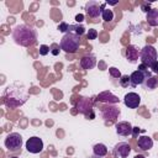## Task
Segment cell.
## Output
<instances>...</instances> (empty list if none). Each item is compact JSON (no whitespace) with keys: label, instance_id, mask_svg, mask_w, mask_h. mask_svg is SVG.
I'll list each match as a JSON object with an SVG mask.
<instances>
[{"label":"cell","instance_id":"1","mask_svg":"<svg viewBox=\"0 0 158 158\" xmlns=\"http://www.w3.org/2000/svg\"><path fill=\"white\" fill-rule=\"evenodd\" d=\"M28 99V93L23 86L17 85H9L2 95L4 104L10 109H16L22 106Z\"/></svg>","mask_w":158,"mask_h":158},{"label":"cell","instance_id":"2","mask_svg":"<svg viewBox=\"0 0 158 158\" xmlns=\"http://www.w3.org/2000/svg\"><path fill=\"white\" fill-rule=\"evenodd\" d=\"M12 40L16 44L22 47H30L36 43L37 32L33 27L27 25H17L12 31Z\"/></svg>","mask_w":158,"mask_h":158},{"label":"cell","instance_id":"3","mask_svg":"<svg viewBox=\"0 0 158 158\" xmlns=\"http://www.w3.org/2000/svg\"><path fill=\"white\" fill-rule=\"evenodd\" d=\"M59 46L65 53H75L80 46V36L73 32H67L62 37Z\"/></svg>","mask_w":158,"mask_h":158},{"label":"cell","instance_id":"4","mask_svg":"<svg viewBox=\"0 0 158 158\" xmlns=\"http://www.w3.org/2000/svg\"><path fill=\"white\" fill-rule=\"evenodd\" d=\"M75 107H77V110H78L80 114H83L86 118H89V120L95 118L94 101H93L90 98H80V99L77 101Z\"/></svg>","mask_w":158,"mask_h":158},{"label":"cell","instance_id":"5","mask_svg":"<svg viewBox=\"0 0 158 158\" xmlns=\"http://www.w3.org/2000/svg\"><path fill=\"white\" fill-rule=\"evenodd\" d=\"M158 53H157V49L151 46V44H146L141 51H139V59H141V63L147 65V67H151L154 62H157L158 59Z\"/></svg>","mask_w":158,"mask_h":158},{"label":"cell","instance_id":"6","mask_svg":"<svg viewBox=\"0 0 158 158\" xmlns=\"http://www.w3.org/2000/svg\"><path fill=\"white\" fill-rule=\"evenodd\" d=\"M5 147L7 151L10 152H19L22 147V137L20 133H16V132H12V133H9L5 138Z\"/></svg>","mask_w":158,"mask_h":158},{"label":"cell","instance_id":"7","mask_svg":"<svg viewBox=\"0 0 158 158\" xmlns=\"http://www.w3.org/2000/svg\"><path fill=\"white\" fill-rule=\"evenodd\" d=\"M120 109L118 107H116V106H114V105H111V104H109V105H105V106H102L101 107V117L104 118V121L107 123H110V122H112V121H115L118 116H120Z\"/></svg>","mask_w":158,"mask_h":158},{"label":"cell","instance_id":"8","mask_svg":"<svg viewBox=\"0 0 158 158\" xmlns=\"http://www.w3.org/2000/svg\"><path fill=\"white\" fill-rule=\"evenodd\" d=\"M104 9H105V4H100L94 0H90L85 4V12L91 19H98L99 16H101Z\"/></svg>","mask_w":158,"mask_h":158},{"label":"cell","instance_id":"9","mask_svg":"<svg viewBox=\"0 0 158 158\" xmlns=\"http://www.w3.org/2000/svg\"><path fill=\"white\" fill-rule=\"evenodd\" d=\"M26 149L30 153H33V154L41 153L42 149H43V141L37 136L30 137L27 139V142H26Z\"/></svg>","mask_w":158,"mask_h":158},{"label":"cell","instance_id":"10","mask_svg":"<svg viewBox=\"0 0 158 158\" xmlns=\"http://www.w3.org/2000/svg\"><path fill=\"white\" fill-rule=\"evenodd\" d=\"M151 77L149 72H142V70H135L131 75H130V80H131V86H137V85H143L144 81Z\"/></svg>","mask_w":158,"mask_h":158},{"label":"cell","instance_id":"11","mask_svg":"<svg viewBox=\"0 0 158 158\" xmlns=\"http://www.w3.org/2000/svg\"><path fill=\"white\" fill-rule=\"evenodd\" d=\"M112 153L116 158H127L128 154L131 153V146L127 142H118L114 147Z\"/></svg>","mask_w":158,"mask_h":158},{"label":"cell","instance_id":"12","mask_svg":"<svg viewBox=\"0 0 158 158\" xmlns=\"http://www.w3.org/2000/svg\"><path fill=\"white\" fill-rule=\"evenodd\" d=\"M123 102L128 109H137L141 104V98L137 93H127L123 98Z\"/></svg>","mask_w":158,"mask_h":158},{"label":"cell","instance_id":"13","mask_svg":"<svg viewBox=\"0 0 158 158\" xmlns=\"http://www.w3.org/2000/svg\"><path fill=\"white\" fill-rule=\"evenodd\" d=\"M96 100L100 101V102H106V104H117L120 101V99L116 95H114L111 91H109V90L100 93L96 96Z\"/></svg>","mask_w":158,"mask_h":158},{"label":"cell","instance_id":"14","mask_svg":"<svg viewBox=\"0 0 158 158\" xmlns=\"http://www.w3.org/2000/svg\"><path fill=\"white\" fill-rule=\"evenodd\" d=\"M116 133L120 135V136H130L132 135V126L130 122H126V121H121L118 123H116Z\"/></svg>","mask_w":158,"mask_h":158},{"label":"cell","instance_id":"15","mask_svg":"<svg viewBox=\"0 0 158 158\" xmlns=\"http://www.w3.org/2000/svg\"><path fill=\"white\" fill-rule=\"evenodd\" d=\"M95 65H96V58H95V56H93V54H86V56L81 57V59H80V67H81L83 69L90 70V69H93Z\"/></svg>","mask_w":158,"mask_h":158},{"label":"cell","instance_id":"16","mask_svg":"<svg viewBox=\"0 0 158 158\" xmlns=\"http://www.w3.org/2000/svg\"><path fill=\"white\" fill-rule=\"evenodd\" d=\"M138 56H139V52H138L136 46L131 44V46H128L126 48V58H127V60L130 63H136L137 59H138Z\"/></svg>","mask_w":158,"mask_h":158},{"label":"cell","instance_id":"17","mask_svg":"<svg viewBox=\"0 0 158 158\" xmlns=\"http://www.w3.org/2000/svg\"><path fill=\"white\" fill-rule=\"evenodd\" d=\"M138 147L142 151H149L153 147V139L149 136H142L138 138Z\"/></svg>","mask_w":158,"mask_h":158},{"label":"cell","instance_id":"18","mask_svg":"<svg viewBox=\"0 0 158 158\" xmlns=\"http://www.w3.org/2000/svg\"><path fill=\"white\" fill-rule=\"evenodd\" d=\"M147 22L152 27L158 26V9H151V11L147 14Z\"/></svg>","mask_w":158,"mask_h":158},{"label":"cell","instance_id":"19","mask_svg":"<svg viewBox=\"0 0 158 158\" xmlns=\"http://www.w3.org/2000/svg\"><path fill=\"white\" fill-rule=\"evenodd\" d=\"M93 153L95 157H105L107 154V148L102 143H96L93 147Z\"/></svg>","mask_w":158,"mask_h":158},{"label":"cell","instance_id":"20","mask_svg":"<svg viewBox=\"0 0 158 158\" xmlns=\"http://www.w3.org/2000/svg\"><path fill=\"white\" fill-rule=\"evenodd\" d=\"M144 88L147 89V90H153V89H156L157 86H158V79L156 78V77H149L146 81H144Z\"/></svg>","mask_w":158,"mask_h":158},{"label":"cell","instance_id":"21","mask_svg":"<svg viewBox=\"0 0 158 158\" xmlns=\"http://www.w3.org/2000/svg\"><path fill=\"white\" fill-rule=\"evenodd\" d=\"M68 32H73V33H75V35H78V36H81V35H84L85 28H84L81 25H69Z\"/></svg>","mask_w":158,"mask_h":158},{"label":"cell","instance_id":"22","mask_svg":"<svg viewBox=\"0 0 158 158\" xmlns=\"http://www.w3.org/2000/svg\"><path fill=\"white\" fill-rule=\"evenodd\" d=\"M101 17H102V20L106 21V22L112 21V20H114V12H112V10H110V9H104L102 12H101Z\"/></svg>","mask_w":158,"mask_h":158},{"label":"cell","instance_id":"23","mask_svg":"<svg viewBox=\"0 0 158 158\" xmlns=\"http://www.w3.org/2000/svg\"><path fill=\"white\" fill-rule=\"evenodd\" d=\"M109 73H110V75L112 77V78H116V79H120L122 75H121V73H120V70L117 69V68H115V67H110L109 68Z\"/></svg>","mask_w":158,"mask_h":158},{"label":"cell","instance_id":"24","mask_svg":"<svg viewBox=\"0 0 158 158\" xmlns=\"http://www.w3.org/2000/svg\"><path fill=\"white\" fill-rule=\"evenodd\" d=\"M120 85L123 88H127L128 85H131V80H130V75H122L120 78Z\"/></svg>","mask_w":158,"mask_h":158},{"label":"cell","instance_id":"25","mask_svg":"<svg viewBox=\"0 0 158 158\" xmlns=\"http://www.w3.org/2000/svg\"><path fill=\"white\" fill-rule=\"evenodd\" d=\"M86 37H88V40H96L98 31L95 28H89L88 30V33H86Z\"/></svg>","mask_w":158,"mask_h":158},{"label":"cell","instance_id":"26","mask_svg":"<svg viewBox=\"0 0 158 158\" xmlns=\"http://www.w3.org/2000/svg\"><path fill=\"white\" fill-rule=\"evenodd\" d=\"M58 30H59L60 32H63V33H67L68 30H69V25H68L67 22H60V23L58 25Z\"/></svg>","mask_w":158,"mask_h":158},{"label":"cell","instance_id":"27","mask_svg":"<svg viewBox=\"0 0 158 158\" xmlns=\"http://www.w3.org/2000/svg\"><path fill=\"white\" fill-rule=\"evenodd\" d=\"M49 47L48 46H46V44H42L41 47H40V54L41 56H47L48 53H49Z\"/></svg>","mask_w":158,"mask_h":158},{"label":"cell","instance_id":"28","mask_svg":"<svg viewBox=\"0 0 158 158\" xmlns=\"http://www.w3.org/2000/svg\"><path fill=\"white\" fill-rule=\"evenodd\" d=\"M141 10H142L143 12L148 14V12L151 11V4H149V2H143V4L141 5Z\"/></svg>","mask_w":158,"mask_h":158},{"label":"cell","instance_id":"29","mask_svg":"<svg viewBox=\"0 0 158 158\" xmlns=\"http://www.w3.org/2000/svg\"><path fill=\"white\" fill-rule=\"evenodd\" d=\"M139 132H144V130H141L139 127H133V128H132V136H133V137H137Z\"/></svg>","mask_w":158,"mask_h":158},{"label":"cell","instance_id":"30","mask_svg":"<svg viewBox=\"0 0 158 158\" xmlns=\"http://www.w3.org/2000/svg\"><path fill=\"white\" fill-rule=\"evenodd\" d=\"M149 68H151V70H152L154 74H158V60H157V62H154Z\"/></svg>","mask_w":158,"mask_h":158},{"label":"cell","instance_id":"31","mask_svg":"<svg viewBox=\"0 0 158 158\" xmlns=\"http://www.w3.org/2000/svg\"><path fill=\"white\" fill-rule=\"evenodd\" d=\"M83 20H84V15H83V14H78V15L75 16V21H77L78 23H79V22H81Z\"/></svg>","mask_w":158,"mask_h":158},{"label":"cell","instance_id":"32","mask_svg":"<svg viewBox=\"0 0 158 158\" xmlns=\"http://www.w3.org/2000/svg\"><path fill=\"white\" fill-rule=\"evenodd\" d=\"M138 70H142V72H146V70H148V67L141 63V64L138 65Z\"/></svg>","mask_w":158,"mask_h":158},{"label":"cell","instance_id":"33","mask_svg":"<svg viewBox=\"0 0 158 158\" xmlns=\"http://www.w3.org/2000/svg\"><path fill=\"white\" fill-rule=\"evenodd\" d=\"M53 47H54V48H56V47H57V46H56V44H54V46H53ZM51 52H52V54H54V56H57V54H58V51H57V49H53V51H51Z\"/></svg>","mask_w":158,"mask_h":158},{"label":"cell","instance_id":"34","mask_svg":"<svg viewBox=\"0 0 158 158\" xmlns=\"http://www.w3.org/2000/svg\"><path fill=\"white\" fill-rule=\"evenodd\" d=\"M133 158H146L144 156H142V154H137V156H135Z\"/></svg>","mask_w":158,"mask_h":158},{"label":"cell","instance_id":"35","mask_svg":"<svg viewBox=\"0 0 158 158\" xmlns=\"http://www.w3.org/2000/svg\"><path fill=\"white\" fill-rule=\"evenodd\" d=\"M10 158H19V157H10Z\"/></svg>","mask_w":158,"mask_h":158}]
</instances>
